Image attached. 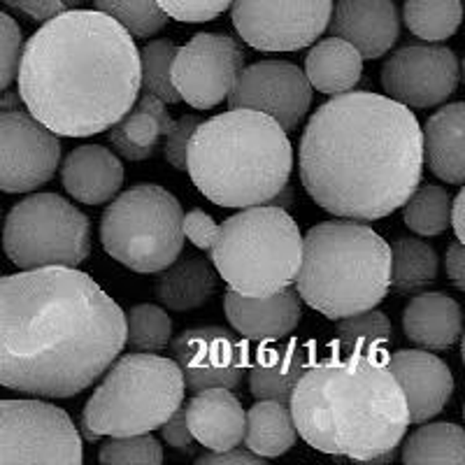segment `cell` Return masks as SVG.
<instances>
[{
    "mask_svg": "<svg viewBox=\"0 0 465 465\" xmlns=\"http://www.w3.org/2000/svg\"><path fill=\"white\" fill-rule=\"evenodd\" d=\"M124 347V310L82 270L49 265L0 277V386L77 396Z\"/></svg>",
    "mask_w": 465,
    "mask_h": 465,
    "instance_id": "cell-1",
    "label": "cell"
},
{
    "mask_svg": "<svg viewBox=\"0 0 465 465\" xmlns=\"http://www.w3.org/2000/svg\"><path fill=\"white\" fill-rule=\"evenodd\" d=\"M301 182L335 217L377 222L402 207L423 173L421 126L389 95L347 91L307 122L298 152Z\"/></svg>",
    "mask_w": 465,
    "mask_h": 465,
    "instance_id": "cell-2",
    "label": "cell"
},
{
    "mask_svg": "<svg viewBox=\"0 0 465 465\" xmlns=\"http://www.w3.org/2000/svg\"><path fill=\"white\" fill-rule=\"evenodd\" d=\"M19 95L26 110L64 138L114 126L140 95V49L98 10H65L24 45Z\"/></svg>",
    "mask_w": 465,
    "mask_h": 465,
    "instance_id": "cell-3",
    "label": "cell"
},
{
    "mask_svg": "<svg viewBox=\"0 0 465 465\" xmlns=\"http://www.w3.org/2000/svg\"><path fill=\"white\" fill-rule=\"evenodd\" d=\"M289 410L310 447L359 463L391 454L410 426L405 396L386 361L365 356L314 363L298 380Z\"/></svg>",
    "mask_w": 465,
    "mask_h": 465,
    "instance_id": "cell-4",
    "label": "cell"
},
{
    "mask_svg": "<svg viewBox=\"0 0 465 465\" xmlns=\"http://www.w3.org/2000/svg\"><path fill=\"white\" fill-rule=\"evenodd\" d=\"M186 170L207 201L219 207L265 205L293 170L284 128L256 110H228L205 119L191 135Z\"/></svg>",
    "mask_w": 465,
    "mask_h": 465,
    "instance_id": "cell-5",
    "label": "cell"
},
{
    "mask_svg": "<svg viewBox=\"0 0 465 465\" xmlns=\"http://www.w3.org/2000/svg\"><path fill=\"white\" fill-rule=\"evenodd\" d=\"M391 247L365 223L323 222L302 235L296 289L326 319H342L380 305L389 293Z\"/></svg>",
    "mask_w": 465,
    "mask_h": 465,
    "instance_id": "cell-6",
    "label": "cell"
},
{
    "mask_svg": "<svg viewBox=\"0 0 465 465\" xmlns=\"http://www.w3.org/2000/svg\"><path fill=\"white\" fill-rule=\"evenodd\" d=\"M207 252L228 289L240 296L263 298L293 284L301 268L302 235L286 210L252 205L217 223Z\"/></svg>",
    "mask_w": 465,
    "mask_h": 465,
    "instance_id": "cell-7",
    "label": "cell"
},
{
    "mask_svg": "<svg viewBox=\"0 0 465 465\" xmlns=\"http://www.w3.org/2000/svg\"><path fill=\"white\" fill-rule=\"evenodd\" d=\"M103 375L82 412L101 438L152 433L184 401V377L173 359L135 351L116 356Z\"/></svg>",
    "mask_w": 465,
    "mask_h": 465,
    "instance_id": "cell-8",
    "label": "cell"
},
{
    "mask_svg": "<svg viewBox=\"0 0 465 465\" xmlns=\"http://www.w3.org/2000/svg\"><path fill=\"white\" fill-rule=\"evenodd\" d=\"M180 201L159 184L131 186L116 193L101 219L107 256L140 275L168 268L184 247Z\"/></svg>",
    "mask_w": 465,
    "mask_h": 465,
    "instance_id": "cell-9",
    "label": "cell"
},
{
    "mask_svg": "<svg viewBox=\"0 0 465 465\" xmlns=\"http://www.w3.org/2000/svg\"><path fill=\"white\" fill-rule=\"evenodd\" d=\"M3 249L19 270L49 265L77 268L89 259L91 222L64 196H26L7 214Z\"/></svg>",
    "mask_w": 465,
    "mask_h": 465,
    "instance_id": "cell-10",
    "label": "cell"
},
{
    "mask_svg": "<svg viewBox=\"0 0 465 465\" xmlns=\"http://www.w3.org/2000/svg\"><path fill=\"white\" fill-rule=\"evenodd\" d=\"M80 430L65 410L52 402L0 401V465H80Z\"/></svg>",
    "mask_w": 465,
    "mask_h": 465,
    "instance_id": "cell-11",
    "label": "cell"
},
{
    "mask_svg": "<svg viewBox=\"0 0 465 465\" xmlns=\"http://www.w3.org/2000/svg\"><path fill=\"white\" fill-rule=\"evenodd\" d=\"M333 0H232V26L259 52H301L326 31Z\"/></svg>",
    "mask_w": 465,
    "mask_h": 465,
    "instance_id": "cell-12",
    "label": "cell"
},
{
    "mask_svg": "<svg viewBox=\"0 0 465 465\" xmlns=\"http://www.w3.org/2000/svg\"><path fill=\"white\" fill-rule=\"evenodd\" d=\"M242 68L244 52L231 35L198 33L174 52L170 82L186 105L212 110L226 101Z\"/></svg>",
    "mask_w": 465,
    "mask_h": 465,
    "instance_id": "cell-13",
    "label": "cell"
},
{
    "mask_svg": "<svg viewBox=\"0 0 465 465\" xmlns=\"http://www.w3.org/2000/svg\"><path fill=\"white\" fill-rule=\"evenodd\" d=\"M459 56L435 43H405L381 68V86L391 101L405 107L440 105L459 89Z\"/></svg>",
    "mask_w": 465,
    "mask_h": 465,
    "instance_id": "cell-14",
    "label": "cell"
},
{
    "mask_svg": "<svg viewBox=\"0 0 465 465\" xmlns=\"http://www.w3.org/2000/svg\"><path fill=\"white\" fill-rule=\"evenodd\" d=\"M61 163V140L31 112L0 110V191L31 193Z\"/></svg>",
    "mask_w": 465,
    "mask_h": 465,
    "instance_id": "cell-15",
    "label": "cell"
},
{
    "mask_svg": "<svg viewBox=\"0 0 465 465\" xmlns=\"http://www.w3.org/2000/svg\"><path fill=\"white\" fill-rule=\"evenodd\" d=\"M312 91L298 65L289 61H261L240 70L226 101L231 110L263 112L289 133L310 112Z\"/></svg>",
    "mask_w": 465,
    "mask_h": 465,
    "instance_id": "cell-16",
    "label": "cell"
},
{
    "mask_svg": "<svg viewBox=\"0 0 465 465\" xmlns=\"http://www.w3.org/2000/svg\"><path fill=\"white\" fill-rule=\"evenodd\" d=\"M173 361L180 365L184 389L203 391L212 386L235 389L249 365L244 338L223 326H196L170 340Z\"/></svg>",
    "mask_w": 465,
    "mask_h": 465,
    "instance_id": "cell-17",
    "label": "cell"
},
{
    "mask_svg": "<svg viewBox=\"0 0 465 465\" xmlns=\"http://www.w3.org/2000/svg\"><path fill=\"white\" fill-rule=\"evenodd\" d=\"M386 365L401 384L410 423H426L450 405L454 375L450 365L429 349H402L386 356Z\"/></svg>",
    "mask_w": 465,
    "mask_h": 465,
    "instance_id": "cell-18",
    "label": "cell"
},
{
    "mask_svg": "<svg viewBox=\"0 0 465 465\" xmlns=\"http://www.w3.org/2000/svg\"><path fill=\"white\" fill-rule=\"evenodd\" d=\"M326 31L342 37L365 58L391 52L401 35V16L393 0H338Z\"/></svg>",
    "mask_w": 465,
    "mask_h": 465,
    "instance_id": "cell-19",
    "label": "cell"
},
{
    "mask_svg": "<svg viewBox=\"0 0 465 465\" xmlns=\"http://www.w3.org/2000/svg\"><path fill=\"white\" fill-rule=\"evenodd\" d=\"M223 307L235 333L252 342H280L296 331L302 319L301 296L291 286L263 298L240 296L235 291H228Z\"/></svg>",
    "mask_w": 465,
    "mask_h": 465,
    "instance_id": "cell-20",
    "label": "cell"
},
{
    "mask_svg": "<svg viewBox=\"0 0 465 465\" xmlns=\"http://www.w3.org/2000/svg\"><path fill=\"white\" fill-rule=\"evenodd\" d=\"M314 363V342L291 338L284 344H263L249 368V391L256 401L289 402L298 380Z\"/></svg>",
    "mask_w": 465,
    "mask_h": 465,
    "instance_id": "cell-21",
    "label": "cell"
},
{
    "mask_svg": "<svg viewBox=\"0 0 465 465\" xmlns=\"http://www.w3.org/2000/svg\"><path fill=\"white\" fill-rule=\"evenodd\" d=\"M184 417L191 438L210 451L238 447L244 438L242 402L232 396L231 389L212 386L196 391L186 402Z\"/></svg>",
    "mask_w": 465,
    "mask_h": 465,
    "instance_id": "cell-22",
    "label": "cell"
},
{
    "mask_svg": "<svg viewBox=\"0 0 465 465\" xmlns=\"http://www.w3.org/2000/svg\"><path fill=\"white\" fill-rule=\"evenodd\" d=\"M61 182L74 201L103 205L122 189L124 165L112 149L103 144H82L61 163Z\"/></svg>",
    "mask_w": 465,
    "mask_h": 465,
    "instance_id": "cell-23",
    "label": "cell"
},
{
    "mask_svg": "<svg viewBox=\"0 0 465 465\" xmlns=\"http://www.w3.org/2000/svg\"><path fill=\"white\" fill-rule=\"evenodd\" d=\"M463 312L460 305L447 293L426 291L414 293L402 312V331L407 340L419 349L442 351L451 349L460 338Z\"/></svg>",
    "mask_w": 465,
    "mask_h": 465,
    "instance_id": "cell-24",
    "label": "cell"
},
{
    "mask_svg": "<svg viewBox=\"0 0 465 465\" xmlns=\"http://www.w3.org/2000/svg\"><path fill=\"white\" fill-rule=\"evenodd\" d=\"M465 105L450 103L430 116L421 128L423 161L435 177L447 184L465 182Z\"/></svg>",
    "mask_w": 465,
    "mask_h": 465,
    "instance_id": "cell-25",
    "label": "cell"
},
{
    "mask_svg": "<svg viewBox=\"0 0 465 465\" xmlns=\"http://www.w3.org/2000/svg\"><path fill=\"white\" fill-rule=\"evenodd\" d=\"M173 122L165 103L143 94L114 126L107 128V135L119 156L128 161H147L159 152L161 140Z\"/></svg>",
    "mask_w": 465,
    "mask_h": 465,
    "instance_id": "cell-26",
    "label": "cell"
},
{
    "mask_svg": "<svg viewBox=\"0 0 465 465\" xmlns=\"http://www.w3.org/2000/svg\"><path fill=\"white\" fill-rule=\"evenodd\" d=\"M219 289V275L205 256L177 259L159 272L153 293L173 312H191L205 305Z\"/></svg>",
    "mask_w": 465,
    "mask_h": 465,
    "instance_id": "cell-27",
    "label": "cell"
},
{
    "mask_svg": "<svg viewBox=\"0 0 465 465\" xmlns=\"http://www.w3.org/2000/svg\"><path fill=\"white\" fill-rule=\"evenodd\" d=\"M305 77L312 89L340 95L354 89L363 74V56L342 37H326L314 45L305 58Z\"/></svg>",
    "mask_w": 465,
    "mask_h": 465,
    "instance_id": "cell-28",
    "label": "cell"
},
{
    "mask_svg": "<svg viewBox=\"0 0 465 465\" xmlns=\"http://www.w3.org/2000/svg\"><path fill=\"white\" fill-rule=\"evenodd\" d=\"M298 430L293 426L289 402L256 401L249 412H244V438L249 451L277 459L296 444Z\"/></svg>",
    "mask_w": 465,
    "mask_h": 465,
    "instance_id": "cell-29",
    "label": "cell"
},
{
    "mask_svg": "<svg viewBox=\"0 0 465 465\" xmlns=\"http://www.w3.org/2000/svg\"><path fill=\"white\" fill-rule=\"evenodd\" d=\"M438 280V254L429 242L419 238H398L391 244V272L389 291L398 296L421 293Z\"/></svg>",
    "mask_w": 465,
    "mask_h": 465,
    "instance_id": "cell-30",
    "label": "cell"
},
{
    "mask_svg": "<svg viewBox=\"0 0 465 465\" xmlns=\"http://www.w3.org/2000/svg\"><path fill=\"white\" fill-rule=\"evenodd\" d=\"M401 460L405 465H463L465 433L460 426L447 421L429 423L414 430L402 444Z\"/></svg>",
    "mask_w": 465,
    "mask_h": 465,
    "instance_id": "cell-31",
    "label": "cell"
},
{
    "mask_svg": "<svg viewBox=\"0 0 465 465\" xmlns=\"http://www.w3.org/2000/svg\"><path fill=\"white\" fill-rule=\"evenodd\" d=\"M335 342L342 356H365V359L386 361V347L393 340V328L389 317L380 310H363L338 319Z\"/></svg>",
    "mask_w": 465,
    "mask_h": 465,
    "instance_id": "cell-32",
    "label": "cell"
},
{
    "mask_svg": "<svg viewBox=\"0 0 465 465\" xmlns=\"http://www.w3.org/2000/svg\"><path fill=\"white\" fill-rule=\"evenodd\" d=\"M463 19L460 0H405L402 22L423 43H442L454 35Z\"/></svg>",
    "mask_w": 465,
    "mask_h": 465,
    "instance_id": "cell-33",
    "label": "cell"
},
{
    "mask_svg": "<svg viewBox=\"0 0 465 465\" xmlns=\"http://www.w3.org/2000/svg\"><path fill=\"white\" fill-rule=\"evenodd\" d=\"M451 196L438 184H417L402 203V222L417 235L430 238L450 228Z\"/></svg>",
    "mask_w": 465,
    "mask_h": 465,
    "instance_id": "cell-34",
    "label": "cell"
},
{
    "mask_svg": "<svg viewBox=\"0 0 465 465\" xmlns=\"http://www.w3.org/2000/svg\"><path fill=\"white\" fill-rule=\"evenodd\" d=\"M126 344L135 351H161L173 340V322L163 307L152 302L133 305L126 314Z\"/></svg>",
    "mask_w": 465,
    "mask_h": 465,
    "instance_id": "cell-35",
    "label": "cell"
},
{
    "mask_svg": "<svg viewBox=\"0 0 465 465\" xmlns=\"http://www.w3.org/2000/svg\"><path fill=\"white\" fill-rule=\"evenodd\" d=\"M174 52L177 45L173 40H152L140 49V91L159 98L165 105L180 103V95L170 82Z\"/></svg>",
    "mask_w": 465,
    "mask_h": 465,
    "instance_id": "cell-36",
    "label": "cell"
},
{
    "mask_svg": "<svg viewBox=\"0 0 465 465\" xmlns=\"http://www.w3.org/2000/svg\"><path fill=\"white\" fill-rule=\"evenodd\" d=\"M95 10L112 16L133 37H152L168 24L156 0H95Z\"/></svg>",
    "mask_w": 465,
    "mask_h": 465,
    "instance_id": "cell-37",
    "label": "cell"
},
{
    "mask_svg": "<svg viewBox=\"0 0 465 465\" xmlns=\"http://www.w3.org/2000/svg\"><path fill=\"white\" fill-rule=\"evenodd\" d=\"M98 460L103 465H159L163 463V447L149 433L114 438L103 444Z\"/></svg>",
    "mask_w": 465,
    "mask_h": 465,
    "instance_id": "cell-38",
    "label": "cell"
},
{
    "mask_svg": "<svg viewBox=\"0 0 465 465\" xmlns=\"http://www.w3.org/2000/svg\"><path fill=\"white\" fill-rule=\"evenodd\" d=\"M24 52V35L10 15L0 12V94L10 89L19 73Z\"/></svg>",
    "mask_w": 465,
    "mask_h": 465,
    "instance_id": "cell-39",
    "label": "cell"
},
{
    "mask_svg": "<svg viewBox=\"0 0 465 465\" xmlns=\"http://www.w3.org/2000/svg\"><path fill=\"white\" fill-rule=\"evenodd\" d=\"M232 0H156V5L168 15V19L184 24L212 22L231 10Z\"/></svg>",
    "mask_w": 465,
    "mask_h": 465,
    "instance_id": "cell-40",
    "label": "cell"
},
{
    "mask_svg": "<svg viewBox=\"0 0 465 465\" xmlns=\"http://www.w3.org/2000/svg\"><path fill=\"white\" fill-rule=\"evenodd\" d=\"M203 119L196 114H184L177 122H173L170 131L165 133L161 144H163V156L174 170H186V152H189V143L193 131L198 128Z\"/></svg>",
    "mask_w": 465,
    "mask_h": 465,
    "instance_id": "cell-41",
    "label": "cell"
},
{
    "mask_svg": "<svg viewBox=\"0 0 465 465\" xmlns=\"http://www.w3.org/2000/svg\"><path fill=\"white\" fill-rule=\"evenodd\" d=\"M3 3L12 10L26 15L33 22H47L54 15L77 7L82 0H3Z\"/></svg>",
    "mask_w": 465,
    "mask_h": 465,
    "instance_id": "cell-42",
    "label": "cell"
},
{
    "mask_svg": "<svg viewBox=\"0 0 465 465\" xmlns=\"http://www.w3.org/2000/svg\"><path fill=\"white\" fill-rule=\"evenodd\" d=\"M182 231H184V238H189L193 242V247L207 252L217 235V223L212 222V217L203 210H191L186 212L184 219H182Z\"/></svg>",
    "mask_w": 465,
    "mask_h": 465,
    "instance_id": "cell-43",
    "label": "cell"
},
{
    "mask_svg": "<svg viewBox=\"0 0 465 465\" xmlns=\"http://www.w3.org/2000/svg\"><path fill=\"white\" fill-rule=\"evenodd\" d=\"M161 429V438H163L165 444H170L173 450H191V444H193V438H191V430L186 426V417H184V407H177L168 419L159 426Z\"/></svg>",
    "mask_w": 465,
    "mask_h": 465,
    "instance_id": "cell-44",
    "label": "cell"
},
{
    "mask_svg": "<svg viewBox=\"0 0 465 465\" xmlns=\"http://www.w3.org/2000/svg\"><path fill=\"white\" fill-rule=\"evenodd\" d=\"M263 456L254 454L249 450H238V447H231V450L222 451H210V454H203L196 459V465H263Z\"/></svg>",
    "mask_w": 465,
    "mask_h": 465,
    "instance_id": "cell-45",
    "label": "cell"
},
{
    "mask_svg": "<svg viewBox=\"0 0 465 465\" xmlns=\"http://www.w3.org/2000/svg\"><path fill=\"white\" fill-rule=\"evenodd\" d=\"M444 268H447V277L454 282L456 289L465 291V249L460 240H454V242L447 247Z\"/></svg>",
    "mask_w": 465,
    "mask_h": 465,
    "instance_id": "cell-46",
    "label": "cell"
},
{
    "mask_svg": "<svg viewBox=\"0 0 465 465\" xmlns=\"http://www.w3.org/2000/svg\"><path fill=\"white\" fill-rule=\"evenodd\" d=\"M463 191L460 193H456L454 198H451V207H450V228L454 231L456 240H460L463 242L465 240V232H463Z\"/></svg>",
    "mask_w": 465,
    "mask_h": 465,
    "instance_id": "cell-47",
    "label": "cell"
},
{
    "mask_svg": "<svg viewBox=\"0 0 465 465\" xmlns=\"http://www.w3.org/2000/svg\"><path fill=\"white\" fill-rule=\"evenodd\" d=\"M265 205L280 207V210H289V207L293 205V189H291L289 184H284L280 191H277L275 196H272L268 203H265Z\"/></svg>",
    "mask_w": 465,
    "mask_h": 465,
    "instance_id": "cell-48",
    "label": "cell"
},
{
    "mask_svg": "<svg viewBox=\"0 0 465 465\" xmlns=\"http://www.w3.org/2000/svg\"><path fill=\"white\" fill-rule=\"evenodd\" d=\"M77 430H80V438L89 440V442H95V440L101 438V435L94 433V430H91L89 426H86V421H84V419H82V417H80V429H77Z\"/></svg>",
    "mask_w": 465,
    "mask_h": 465,
    "instance_id": "cell-49",
    "label": "cell"
}]
</instances>
